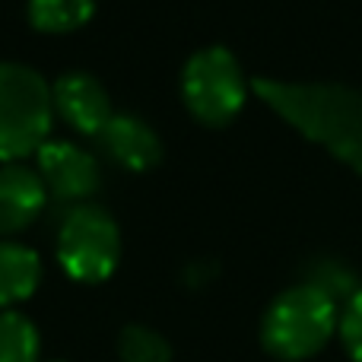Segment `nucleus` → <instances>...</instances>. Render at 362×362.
<instances>
[{
    "label": "nucleus",
    "mask_w": 362,
    "mask_h": 362,
    "mask_svg": "<svg viewBox=\"0 0 362 362\" xmlns=\"http://www.w3.org/2000/svg\"><path fill=\"white\" fill-rule=\"evenodd\" d=\"M51 86L35 67L0 61V163H23L51 140Z\"/></svg>",
    "instance_id": "f257e3e1"
},
{
    "label": "nucleus",
    "mask_w": 362,
    "mask_h": 362,
    "mask_svg": "<svg viewBox=\"0 0 362 362\" xmlns=\"http://www.w3.org/2000/svg\"><path fill=\"white\" fill-rule=\"evenodd\" d=\"M334 331H337V302L308 283L283 289L261 318L264 350L283 362L312 359L327 346Z\"/></svg>",
    "instance_id": "f03ea898"
},
{
    "label": "nucleus",
    "mask_w": 362,
    "mask_h": 362,
    "mask_svg": "<svg viewBox=\"0 0 362 362\" xmlns=\"http://www.w3.org/2000/svg\"><path fill=\"white\" fill-rule=\"evenodd\" d=\"M54 257L64 276L83 286H99L121 264V229L105 206L74 204L57 223Z\"/></svg>",
    "instance_id": "7ed1b4c3"
},
{
    "label": "nucleus",
    "mask_w": 362,
    "mask_h": 362,
    "mask_svg": "<svg viewBox=\"0 0 362 362\" xmlns=\"http://www.w3.org/2000/svg\"><path fill=\"white\" fill-rule=\"evenodd\" d=\"M181 99L194 121L206 127H226L248 99L242 64L229 48L210 45L187 57L181 70Z\"/></svg>",
    "instance_id": "20e7f679"
},
{
    "label": "nucleus",
    "mask_w": 362,
    "mask_h": 362,
    "mask_svg": "<svg viewBox=\"0 0 362 362\" xmlns=\"http://www.w3.org/2000/svg\"><path fill=\"white\" fill-rule=\"evenodd\" d=\"M35 169L51 197L67 206L86 204L102 187L99 159L70 140H48L35 153Z\"/></svg>",
    "instance_id": "39448f33"
},
{
    "label": "nucleus",
    "mask_w": 362,
    "mask_h": 362,
    "mask_svg": "<svg viewBox=\"0 0 362 362\" xmlns=\"http://www.w3.org/2000/svg\"><path fill=\"white\" fill-rule=\"evenodd\" d=\"M51 99H54V115L70 124L83 137H95L105 131L112 121V99L105 86L86 70H67L51 83Z\"/></svg>",
    "instance_id": "423d86ee"
},
{
    "label": "nucleus",
    "mask_w": 362,
    "mask_h": 362,
    "mask_svg": "<svg viewBox=\"0 0 362 362\" xmlns=\"http://www.w3.org/2000/svg\"><path fill=\"white\" fill-rule=\"evenodd\" d=\"M48 187L38 169L25 163L0 165V238H13L35 226L48 210Z\"/></svg>",
    "instance_id": "0eeeda50"
},
{
    "label": "nucleus",
    "mask_w": 362,
    "mask_h": 362,
    "mask_svg": "<svg viewBox=\"0 0 362 362\" xmlns=\"http://www.w3.org/2000/svg\"><path fill=\"white\" fill-rule=\"evenodd\" d=\"M99 144L121 169L127 172H150L163 159V140L159 134L137 115H112L105 131L99 134Z\"/></svg>",
    "instance_id": "6e6552de"
},
{
    "label": "nucleus",
    "mask_w": 362,
    "mask_h": 362,
    "mask_svg": "<svg viewBox=\"0 0 362 362\" xmlns=\"http://www.w3.org/2000/svg\"><path fill=\"white\" fill-rule=\"evenodd\" d=\"M42 283V257L35 248L0 238V312L32 299Z\"/></svg>",
    "instance_id": "1a4fd4ad"
},
{
    "label": "nucleus",
    "mask_w": 362,
    "mask_h": 362,
    "mask_svg": "<svg viewBox=\"0 0 362 362\" xmlns=\"http://www.w3.org/2000/svg\"><path fill=\"white\" fill-rule=\"evenodd\" d=\"M95 16V0H29L25 19L42 35H70Z\"/></svg>",
    "instance_id": "9d476101"
},
{
    "label": "nucleus",
    "mask_w": 362,
    "mask_h": 362,
    "mask_svg": "<svg viewBox=\"0 0 362 362\" xmlns=\"http://www.w3.org/2000/svg\"><path fill=\"white\" fill-rule=\"evenodd\" d=\"M0 362H42V334L19 308L0 312Z\"/></svg>",
    "instance_id": "9b49d317"
},
{
    "label": "nucleus",
    "mask_w": 362,
    "mask_h": 362,
    "mask_svg": "<svg viewBox=\"0 0 362 362\" xmlns=\"http://www.w3.org/2000/svg\"><path fill=\"white\" fill-rule=\"evenodd\" d=\"M115 350L118 362H172V344L150 325H124Z\"/></svg>",
    "instance_id": "f8f14e48"
},
{
    "label": "nucleus",
    "mask_w": 362,
    "mask_h": 362,
    "mask_svg": "<svg viewBox=\"0 0 362 362\" xmlns=\"http://www.w3.org/2000/svg\"><path fill=\"white\" fill-rule=\"evenodd\" d=\"M305 283L327 296L334 302H350L359 293V280L344 261H334V257H318V261L308 264L305 270Z\"/></svg>",
    "instance_id": "ddd939ff"
},
{
    "label": "nucleus",
    "mask_w": 362,
    "mask_h": 362,
    "mask_svg": "<svg viewBox=\"0 0 362 362\" xmlns=\"http://www.w3.org/2000/svg\"><path fill=\"white\" fill-rule=\"evenodd\" d=\"M340 340H344L353 362H362V289L344 305V315H340Z\"/></svg>",
    "instance_id": "4468645a"
},
{
    "label": "nucleus",
    "mask_w": 362,
    "mask_h": 362,
    "mask_svg": "<svg viewBox=\"0 0 362 362\" xmlns=\"http://www.w3.org/2000/svg\"><path fill=\"white\" fill-rule=\"evenodd\" d=\"M51 362H64V359H51Z\"/></svg>",
    "instance_id": "2eb2a0df"
}]
</instances>
